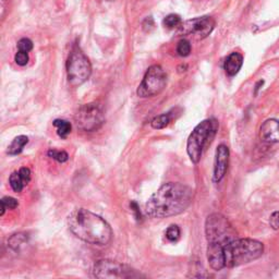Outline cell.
<instances>
[{"label":"cell","instance_id":"1","mask_svg":"<svg viewBox=\"0 0 279 279\" xmlns=\"http://www.w3.org/2000/svg\"><path fill=\"white\" fill-rule=\"evenodd\" d=\"M193 200V190L177 182L163 185L145 204V214L152 218L177 216L190 206Z\"/></svg>","mask_w":279,"mask_h":279},{"label":"cell","instance_id":"2","mask_svg":"<svg viewBox=\"0 0 279 279\" xmlns=\"http://www.w3.org/2000/svg\"><path fill=\"white\" fill-rule=\"evenodd\" d=\"M68 226L75 237L90 244L106 245L112 238L109 224L85 208H78L70 214Z\"/></svg>","mask_w":279,"mask_h":279},{"label":"cell","instance_id":"3","mask_svg":"<svg viewBox=\"0 0 279 279\" xmlns=\"http://www.w3.org/2000/svg\"><path fill=\"white\" fill-rule=\"evenodd\" d=\"M224 252L226 267H238L261 257L264 245L254 239L237 238L224 246Z\"/></svg>","mask_w":279,"mask_h":279},{"label":"cell","instance_id":"4","mask_svg":"<svg viewBox=\"0 0 279 279\" xmlns=\"http://www.w3.org/2000/svg\"><path fill=\"white\" fill-rule=\"evenodd\" d=\"M218 131L216 119H206L195 126L187 142V152L193 164L201 161L203 151L212 143Z\"/></svg>","mask_w":279,"mask_h":279},{"label":"cell","instance_id":"5","mask_svg":"<svg viewBox=\"0 0 279 279\" xmlns=\"http://www.w3.org/2000/svg\"><path fill=\"white\" fill-rule=\"evenodd\" d=\"M205 234L208 243H219L224 246L237 239V232L221 214L209 215L205 221Z\"/></svg>","mask_w":279,"mask_h":279},{"label":"cell","instance_id":"6","mask_svg":"<svg viewBox=\"0 0 279 279\" xmlns=\"http://www.w3.org/2000/svg\"><path fill=\"white\" fill-rule=\"evenodd\" d=\"M92 73V66L87 57L79 46H73L67 61V75L70 85L80 86L88 80Z\"/></svg>","mask_w":279,"mask_h":279},{"label":"cell","instance_id":"7","mask_svg":"<svg viewBox=\"0 0 279 279\" xmlns=\"http://www.w3.org/2000/svg\"><path fill=\"white\" fill-rule=\"evenodd\" d=\"M167 84V75L164 69L154 65L148 69L144 78L138 85L136 94L140 97H152L160 94Z\"/></svg>","mask_w":279,"mask_h":279},{"label":"cell","instance_id":"8","mask_svg":"<svg viewBox=\"0 0 279 279\" xmlns=\"http://www.w3.org/2000/svg\"><path fill=\"white\" fill-rule=\"evenodd\" d=\"M74 121L79 129L86 132H93L103 125L105 117L100 107L97 104L91 103L80 107L74 115Z\"/></svg>","mask_w":279,"mask_h":279},{"label":"cell","instance_id":"9","mask_svg":"<svg viewBox=\"0 0 279 279\" xmlns=\"http://www.w3.org/2000/svg\"><path fill=\"white\" fill-rule=\"evenodd\" d=\"M215 28V20L212 17H201L182 22L178 33L182 35H192L195 39L203 40L212 33Z\"/></svg>","mask_w":279,"mask_h":279},{"label":"cell","instance_id":"10","mask_svg":"<svg viewBox=\"0 0 279 279\" xmlns=\"http://www.w3.org/2000/svg\"><path fill=\"white\" fill-rule=\"evenodd\" d=\"M94 276L96 278H129L134 270L128 266L109 259H100L94 265Z\"/></svg>","mask_w":279,"mask_h":279},{"label":"cell","instance_id":"11","mask_svg":"<svg viewBox=\"0 0 279 279\" xmlns=\"http://www.w3.org/2000/svg\"><path fill=\"white\" fill-rule=\"evenodd\" d=\"M229 163V149L226 145L220 144L216 150L214 163V181L219 182L224 178Z\"/></svg>","mask_w":279,"mask_h":279},{"label":"cell","instance_id":"12","mask_svg":"<svg viewBox=\"0 0 279 279\" xmlns=\"http://www.w3.org/2000/svg\"><path fill=\"white\" fill-rule=\"evenodd\" d=\"M207 261L214 270H220L226 267L224 245L219 243H208Z\"/></svg>","mask_w":279,"mask_h":279},{"label":"cell","instance_id":"13","mask_svg":"<svg viewBox=\"0 0 279 279\" xmlns=\"http://www.w3.org/2000/svg\"><path fill=\"white\" fill-rule=\"evenodd\" d=\"M259 136L265 142L279 143V120H266L259 129Z\"/></svg>","mask_w":279,"mask_h":279},{"label":"cell","instance_id":"14","mask_svg":"<svg viewBox=\"0 0 279 279\" xmlns=\"http://www.w3.org/2000/svg\"><path fill=\"white\" fill-rule=\"evenodd\" d=\"M243 65V57L239 53H231L225 61V71L229 77H234Z\"/></svg>","mask_w":279,"mask_h":279},{"label":"cell","instance_id":"15","mask_svg":"<svg viewBox=\"0 0 279 279\" xmlns=\"http://www.w3.org/2000/svg\"><path fill=\"white\" fill-rule=\"evenodd\" d=\"M29 142V137L25 135H19L17 136L14 141L11 142L8 148V154L9 155H18L20 154L23 151V148Z\"/></svg>","mask_w":279,"mask_h":279},{"label":"cell","instance_id":"16","mask_svg":"<svg viewBox=\"0 0 279 279\" xmlns=\"http://www.w3.org/2000/svg\"><path fill=\"white\" fill-rule=\"evenodd\" d=\"M54 125L57 129V134L62 138H66L71 132V123L67 121V120L56 119L54 121Z\"/></svg>","mask_w":279,"mask_h":279},{"label":"cell","instance_id":"17","mask_svg":"<svg viewBox=\"0 0 279 279\" xmlns=\"http://www.w3.org/2000/svg\"><path fill=\"white\" fill-rule=\"evenodd\" d=\"M9 182H10V186L14 190L15 192H21L23 188L25 187V183L22 180L20 174H19V171H15V173H12L10 178H9Z\"/></svg>","mask_w":279,"mask_h":279},{"label":"cell","instance_id":"18","mask_svg":"<svg viewBox=\"0 0 279 279\" xmlns=\"http://www.w3.org/2000/svg\"><path fill=\"white\" fill-rule=\"evenodd\" d=\"M170 120L171 119H170V116L168 115V113H163V115L157 116L153 120H152L151 125H152V128L156 129V130L164 129L169 124Z\"/></svg>","mask_w":279,"mask_h":279},{"label":"cell","instance_id":"19","mask_svg":"<svg viewBox=\"0 0 279 279\" xmlns=\"http://www.w3.org/2000/svg\"><path fill=\"white\" fill-rule=\"evenodd\" d=\"M27 241H28V238H27V236H25L24 233H16V234H14V236L10 238L9 245L14 250L18 251L23 244L27 243Z\"/></svg>","mask_w":279,"mask_h":279},{"label":"cell","instance_id":"20","mask_svg":"<svg viewBox=\"0 0 279 279\" xmlns=\"http://www.w3.org/2000/svg\"><path fill=\"white\" fill-rule=\"evenodd\" d=\"M182 24L181 18L178 15H169L164 19V25L168 29H176L180 28V25Z\"/></svg>","mask_w":279,"mask_h":279},{"label":"cell","instance_id":"21","mask_svg":"<svg viewBox=\"0 0 279 279\" xmlns=\"http://www.w3.org/2000/svg\"><path fill=\"white\" fill-rule=\"evenodd\" d=\"M177 53L181 57H188L191 53V44L187 40L180 41L177 46Z\"/></svg>","mask_w":279,"mask_h":279},{"label":"cell","instance_id":"22","mask_svg":"<svg viewBox=\"0 0 279 279\" xmlns=\"http://www.w3.org/2000/svg\"><path fill=\"white\" fill-rule=\"evenodd\" d=\"M166 238L171 242L178 241L180 238V228L177 225H170L166 231Z\"/></svg>","mask_w":279,"mask_h":279},{"label":"cell","instance_id":"23","mask_svg":"<svg viewBox=\"0 0 279 279\" xmlns=\"http://www.w3.org/2000/svg\"><path fill=\"white\" fill-rule=\"evenodd\" d=\"M48 156L54 158L57 162L59 163H65L69 160V155L65 151H57V150H49L48 151Z\"/></svg>","mask_w":279,"mask_h":279},{"label":"cell","instance_id":"24","mask_svg":"<svg viewBox=\"0 0 279 279\" xmlns=\"http://www.w3.org/2000/svg\"><path fill=\"white\" fill-rule=\"evenodd\" d=\"M18 49L20 50V52L29 53L33 49V43L29 39H21L18 42Z\"/></svg>","mask_w":279,"mask_h":279},{"label":"cell","instance_id":"25","mask_svg":"<svg viewBox=\"0 0 279 279\" xmlns=\"http://www.w3.org/2000/svg\"><path fill=\"white\" fill-rule=\"evenodd\" d=\"M29 59H30L29 54L24 53V52H20V50H19V52L15 56V60L17 62V65L21 66V67L27 66L28 62H29Z\"/></svg>","mask_w":279,"mask_h":279},{"label":"cell","instance_id":"26","mask_svg":"<svg viewBox=\"0 0 279 279\" xmlns=\"http://www.w3.org/2000/svg\"><path fill=\"white\" fill-rule=\"evenodd\" d=\"M2 204L6 206V208H16L18 206V201L10 196H5L2 200Z\"/></svg>","mask_w":279,"mask_h":279},{"label":"cell","instance_id":"27","mask_svg":"<svg viewBox=\"0 0 279 279\" xmlns=\"http://www.w3.org/2000/svg\"><path fill=\"white\" fill-rule=\"evenodd\" d=\"M19 174H20L22 180L24 181L25 186H27L31 180V170L27 167H22L20 170H19Z\"/></svg>","mask_w":279,"mask_h":279},{"label":"cell","instance_id":"28","mask_svg":"<svg viewBox=\"0 0 279 279\" xmlns=\"http://www.w3.org/2000/svg\"><path fill=\"white\" fill-rule=\"evenodd\" d=\"M269 224L272 229H275V230L279 229V212L272 213L270 219H269Z\"/></svg>","mask_w":279,"mask_h":279},{"label":"cell","instance_id":"29","mask_svg":"<svg viewBox=\"0 0 279 279\" xmlns=\"http://www.w3.org/2000/svg\"><path fill=\"white\" fill-rule=\"evenodd\" d=\"M153 28H154L153 19H152L151 17L148 18V19H145V21L143 22V29L145 31H151V29H153Z\"/></svg>","mask_w":279,"mask_h":279},{"label":"cell","instance_id":"30","mask_svg":"<svg viewBox=\"0 0 279 279\" xmlns=\"http://www.w3.org/2000/svg\"><path fill=\"white\" fill-rule=\"evenodd\" d=\"M131 208H132V211L136 213V219H140L141 218V214H140V211H138V207H137V204L135 202H132L131 203Z\"/></svg>","mask_w":279,"mask_h":279},{"label":"cell","instance_id":"31","mask_svg":"<svg viewBox=\"0 0 279 279\" xmlns=\"http://www.w3.org/2000/svg\"><path fill=\"white\" fill-rule=\"evenodd\" d=\"M110 2H116V0H110Z\"/></svg>","mask_w":279,"mask_h":279}]
</instances>
